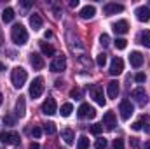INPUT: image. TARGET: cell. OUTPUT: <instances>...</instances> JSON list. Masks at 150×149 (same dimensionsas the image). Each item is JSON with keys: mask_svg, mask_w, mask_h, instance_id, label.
<instances>
[{"mask_svg": "<svg viewBox=\"0 0 150 149\" xmlns=\"http://www.w3.org/2000/svg\"><path fill=\"white\" fill-rule=\"evenodd\" d=\"M11 39H12V42L18 44V46L26 44V42H28V32H26V28H25L23 25H19V23L14 25L12 30H11Z\"/></svg>", "mask_w": 150, "mask_h": 149, "instance_id": "cell-1", "label": "cell"}, {"mask_svg": "<svg viewBox=\"0 0 150 149\" xmlns=\"http://www.w3.org/2000/svg\"><path fill=\"white\" fill-rule=\"evenodd\" d=\"M26 79H28V74H26V70H25L23 67L12 69V72H11V81H12V86H14V88H23L25 82H26Z\"/></svg>", "mask_w": 150, "mask_h": 149, "instance_id": "cell-2", "label": "cell"}, {"mask_svg": "<svg viewBox=\"0 0 150 149\" xmlns=\"http://www.w3.org/2000/svg\"><path fill=\"white\" fill-rule=\"evenodd\" d=\"M0 142L18 146V144L21 142V137H19L18 132H2V133H0Z\"/></svg>", "mask_w": 150, "mask_h": 149, "instance_id": "cell-3", "label": "cell"}, {"mask_svg": "<svg viewBox=\"0 0 150 149\" xmlns=\"http://www.w3.org/2000/svg\"><path fill=\"white\" fill-rule=\"evenodd\" d=\"M44 93V79L42 77H35L30 84V97L32 98H38Z\"/></svg>", "mask_w": 150, "mask_h": 149, "instance_id": "cell-4", "label": "cell"}, {"mask_svg": "<svg viewBox=\"0 0 150 149\" xmlns=\"http://www.w3.org/2000/svg\"><path fill=\"white\" fill-rule=\"evenodd\" d=\"M91 97L94 98V102L98 104V105H105L107 104V98H105V95H103V88L101 86H98V84H94V86H91Z\"/></svg>", "mask_w": 150, "mask_h": 149, "instance_id": "cell-5", "label": "cell"}, {"mask_svg": "<svg viewBox=\"0 0 150 149\" xmlns=\"http://www.w3.org/2000/svg\"><path fill=\"white\" fill-rule=\"evenodd\" d=\"M119 111H120V117H122L124 121H127V119L133 116L134 107H133V104H131L129 100H122V102H120V105H119Z\"/></svg>", "mask_w": 150, "mask_h": 149, "instance_id": "cell-6", "label": "cell"}, {"mask_svg": "<svg viewBox=\"0 0 150 149\" xmlns=\"http://www.w3.org/2000/svg\"><path fill=\"white\" fill-rule=\"evenodd\" d=\"M56 111H58L56 100H54L52 97H47V98H45V102L42 104V112H44L45 116H52V114H56Z\"/></svg>", "mask_w": 150, "mask_h": 149, "instance_id": "cell-7", "label": "cell"}, {"mask_svg": "<svg viewBox=\"0 0 150 149\" xmlns=\"http://www.w3.org/2000/svg\"><path fill=\"white\" fill-rule=\"evenodd\" d=\"M49 69H51L52 72H63V70L67 69V58H65L63 54H61V56H56V58L51 62Z\"/></svg>", "mask_w": 150, "mask_h": 149, "instance_id": "cell-8", "label": "cell"}, {"mask_svg": "<svg viewBox=\"0 0 150 149\" xmlns=\"http://www.w3.org/2000/svg\"><path fill=\"white\" fill-rule=\"evenodd\" d=\"M79 117L80 119H84V117H89V119H93L94 116H96V111H94V107H91L89 104H82L80 107H79Z\"/></svg>", "mask_w": 150, "mask_h": 149, "instance_id": "cell-9", "label": "cell"}, {"mask_svg": "<svg viewBox=\"0 0 150 149\" xmlns=\"http://www.w3.org/2000/svg\"><path fill=\"white\" fill-rule=\"evenodd\" d=\"M131 97L140 104V105H145L149 100H147V91L143 90V88H134L133 91H131Z\"/></svg>", "mask_w": 150, "mask_h": 149, "instance_id": "cell-10", "label": "cell"}, {"mask_svg": "<svg viewBox=\"0 0 150 149\" xmlns=\"http://www.w3.org/2000/svg\"><path fill=\"white\" fill-rule=\"evenodd\" d=\"M122 70H124V62H122V58H119V56H115L112 60V63H110V74L112 75H119L122 74Z\"/></svg>", "mask_w": 150, "mask_h": 149, "instance_id": "cell-11", "label": "cell"}, {"mask_svg": "<svg viewBox=\"0 0 150 149\" xmlns=\"http://www.w3.org/2000/svg\"><path fill=\"white\" fill-rule=\"evenodd\" d=\"M134 14H136V19H138V21H142V23L150 21V7H147V5L138 7V9L134 11Z\"/></svg>", "mask_w": 150, "mask_h": 149, "instance_id": "cell-12", "label": "cell"}, {"mask_svg": "<svg viewBox=\"0 0 150 149\" xmlns=\"http://www.w3.org/2000/svg\"><path fill=\"white\" fill-rule=\"evenodd\" d=\"M112 30H113L115 35H124V34H127L129 25H127L126 19H120V21H115V23L112 25Z\"/></svg>", "mask_w": 150, "mask_h": 149, "instance_id": "cell-13", "label": "cell"}, {"mask_svg": "<svg viewBox=\"0 0 150 149\" xmlns=\"http://www.w3.org/2000/svg\"><path fill=\"white\" fill-rule=\"evenodd\" d=\"M143 54L140 53V51H133L131 54H129V63H131V67H134V69H140L142 65H143Z\"/></svg>", "mask_w": 150, "mask_h": 149, "instance_id": "cell-14", "label": "cell"}, {"mask_svg": "<svg viewBox=\"0 0 150 149\" xmlns=\"http://www.w3.org/2000/svg\"><path fill=\"white\" fill-rule=\"evenodd\" d=\"M30 63H32V67H33V69H37V70L44 69V65H45L44 56H42V54H38V53H32V54H30Z\"/></svg>", "mask_w": 150, "mask_h": 149, "instance_id": "cell-15", "label": "cell"}, {"mask_svg": "<svg viewBox=\"0 0 150 149\" xmlns=\"http://www.w3.org/2000/svg\"><path fill=\"white\" fill-rule=\"evenodd\" d=\"M103 125H105L108 130H113V128L117 126V117H115V114H113L112 111L105 112V116H103Z\"/></svg>", "mask_w": 150, "mask_h": 149, "instance_id": "cell-16", "label": "cell"}, {"mask_svg": "<svg viewBox=\"0 0 150 149\" xmlns=\"http://www.w3.org/2000/svg\"><path fill=\"white\" fill-rule=\"evenodd\" d=\"M124 11V5L122 4H107L103 7V12L107 16H112V14H117V12H122Z\"/></svg>", "mask_w": 150, "mask_h": 149, "instance_id": "cell-17", "label": "cell"}, {"mask_svg": "<svg viewBox=\"0 0 150 149\" xmlns=\"http://www.w3.org/2000/svg\"><path fill=\"white\" fill-rule=\"evenodd\" d=\"M94 14H96V7L94 5H84L80 9V18L82 19H93Z\"/></svg>", "mask_w": 150, "mask_h": 149, "instance_id": "cell-18", "label": "cell"}, {"mask_svg": "<svg viewBox=\"0 0 150 149\" xmlns=\"http://www.w3.org/2000/svg\"><path fill=\"white\" fill-rule=\"evenodd\" d=\"M61 137H63V140H65V144H68V146H72L75 140V133L72 128H65L63 132H61Z\"/></svg>", "mask_w": 150, "mask_h": 149, "instance_id": "cell-19", "label": "cell"}, {"mask_svg": "<svg viewBox=\"0 0 150 149\" xmlns=\"http://www.w3.org/2000/svg\"><path fill=\"white\" fill-rule=\"evenodd\" d=\"M107 93L110 98H117V95H119V82L117 81H110L107 84Z\"/></svg>", "mask_w": 150, "mask_h": 149, "instance_id": "cell-20", "label": "cell"}, {"mask_svg": "<svg viewBox=\"0 0 150 149\" xmlns=\"http://www.w3.org/2000/svg\"><path fill=\"white\" fill-rule=\"evenodd\" d=\"M16 114L19 117H23L26 114V100H25V97H19V100L16 102Z\"/></svg>", "mask_w": 150, "mask_h": 149, "instance_id": "cell-21", "label": "cell"}, {"mask_svg": "<svg viewBox=\"0 0 150 149\" xmlns=\"http://www.w3.org/2000/svg\"><path fill=\"white\" fill-rule=\"evenodd\" d=\"M42 25H44V21H42L40 14H35V12H33V14L30 16V27H32L33 30H40Z\"/></svg>", "mask_w": 150, "mask_h": 149, "instance_id": "cell-22", "label": "cell"}, {"mask_svg": "<svg viewBox=\"0 0 150 149\" xmlns=\"http://www.w3.org/2000/svg\"><path fill=\"white\" fill-rule=\"evenodd\" d=\"M12 19H14V11H12L11 7H7V9L2 12V21H4V23H11Z\"/></svg>", "mask_w": 150, "mask_h": 149, "instance_id": "cell-23", "label": "cell"}, {"mask_svg": "<svg viewBox=\"0 0 150 149\" xmlns=\"http://www.w3.org/2000/svg\"><path fill=\"white\" fill-rule=\"evenodd\" d=\"M40 51H42V54H45V56H52V54H54V47H52L51 44H45V42H40Z\"/></svg>", "mask_w": 150, "mask_h": 149, "instance_id": "cell-24", "label": "cell"}, {"mask_svg": "<svg viewBox=\"0 0 150 149\" xmlns=\"http://www.w3.org/2000/svg\"><path fill=\"white\" fill-rule=\"evenodd\" d=\"M140 44L145 47H150V30H145L140 34Z\"/></svg>", "mask_w": 150, "mask_h": 149, "instance_id": "cell-25", "label": "cell"}, {"mask_svg": "<svg viewBox=\"0 0 150 149\" xmlns=\"http://www.w3.org/2000/svg\"><path fill=\"white\" fill-rule=\"evenodd\" d=\"M89 148V139L86 135H80L77 140V149H87Z\"/></svg>", "mask_w": 150, "mask_h": 149, "instance_id": "cell-26", "label": "cell"}, {"mask_svg": "<svg viewBox=\"0 0 150 149\" xmlns=\"http://www.w3.org/2000/svg\"><path fill=\"white\" fill-rule=\"evenodd\" d=\"M72 112H74V105H72V104H63V105H61V116H63V117H68Z\"/></svg>", "mask_w": 150, "mask_h": 149, "instance_id": "cell-27", "label": "cell"}, {"mask_svg": "<svg viewBox=\"0 0 150 149\" xmlns=\"http://www.w3.org/2000/svg\"><path fill=\"white\" fill-rule=\"evenodd\" d=\"M44 130H45L47 135H54V133H56V125H54V123H45V125H44Z\"/></svg>", "mask_w": 150, "mask_h": 149, "instance_id": "cell-28", "label": "cell"}, {"mask_svg": "<svg viewBox=\"0 0 150 149\" xmlns=\"http://www.w3.org/2000/svg\"><path fill=\"white\" fill-rule=\"evenodd\" d=\"M4 123H5L7 126H14V123H16V117H14L12 114H4Z\"/></svg>", "mask_w": 150, "mask_h": 149, "instance_id": "cell-29", "label": "cell"}, {"mask_svg": "<svg viewBox=\"0 0 150 149\" xmlns=\"http://www.w3.org/2000/svg\"><path fill=\"white\" fill-rule=\"evenodd\" d=\"M107 148V139L105 137H98V140L94 142V149H105Z\"/></svg>", "mask_w": 150, "mask_h": 149, "instance_id": "cell-30", "label": "cell"}, {"mask_svg": "<svg viewBox=\"0 0 150 149\" xmlns=\"http://www.w3.org/2000/svg\"><path fill=\"white\" fill-rule=\"evenodd\" d=\"M96 63H98V67H105V65H107V54H105V53L98 54V56H96Z\"/></svg>", "mask_w": 150, "mask_h": 149, "instance_id": "cell-31", "label": "cell"}, {"mask_svg": "<svg viewBox=\"0 0 150 149\" xmlns=\"http://www.w3.org/2000/svg\"><path fill=\"white\" fill-rule=\"evenodd\" d=\"M126 46H127V40H126V39H117V40H115V47H117L119 51L126 49Z\"/></svg>", "mask_w": 150, "mask_h": 149, "instance_id": "cell-32", "label": "cell"}, {"mask_svg": "<svg viewBox=\"0 0 150 149\" xmlns=\"http://www.w3.org/2000/svg\"><path fill=\"white\" fill-rule=\"evenodd\" d=\"M91 132H93L94 135H100V133L103 132V125H100V123H96V125H93V126H91Z\"/></svg>", "mask_w": 150, "mask_h": 149, "instance_id": "cell-33", "label": "cell"}, {"mask_svg": "<svg viewBox=\"0 0 150 149\" xmlns=\"http://www.w3.org/2000/svg\"><path fill=\"white\" fill-rule=\"evenodd\" d=\"M100 44H101L103 47H107V46L110 44V37H108L107 34H101V35H100Z\"/></svg>", "mask_w": 150, "mask_h": 149, "instance_id": "cell-34", "label": "cell"}, {"mask_svg": "<svg viewBox=\"0 0 150 149\" xmlns=\"http://www.w3.org/2000/svg\"><path fill=\"white\" fill-rule=\"evenodd\" d=\"M70 97L75 98V100H77V98H80V97H82V90H80V88H74V90L70 91Z\"/></svg>", "mask_w": 150, "mask_h": 149, "instance_id": "cell-35", "label": "cell"}, {"mask_svg": "<svg viewBox=\"0 0 150 149\" xmlns=\"http://www.w3.org/2000/svg\"><path fill=\"white\" fill-rule=\"evenodd\" d=\"M147 119H149V117H142V121H136L131 128H133V130H142V128H143V123H145Z\"/></svg>", "mask_w": 150, "mask_h": 149, "instance_id": "cell-36", "label": "cell"}, {"mask_svg": "<svg viewBox=\"0 0 150 149\" xmlns=\"http://www.w3.org/2000/svg\"><path fill=\"white\" fill-rule=\"evenodd\" d=\"M113 149H124V140L122 139H115L113 140Z\"/></svg>", "mask_w": 150, "mask_h": 149, "instance_id": "cell-37", "label": "cell"}, {"mask_svg": "<svg viewBox=\"0 0 150 149\" xmlns=\"http://www.w3.org/2000/svg\"><path fill=\"white\" fill-rule=\"evenodd\" d=\"M145 79H147V75L142 74V72H138V74L134 75V81H136V82H145Z\"/></svg>", "mask_w": 150, "mask_h": 149, "instance_id": "cell-38", "label": "cell"}, {"mask_svg": "<svg viewBox=\"0 0 150 149\" xmlns=\"http://www.w3.org/2000/svg\"><path fill=\"white\" fill-rule=\"evenodd\" d=\"M32 135H33L35 139H38V137L42 135V130H40V126H33V130H32Z\"/></svg>", "mask_w": 150, "mask_h": 149, "instance_id": "cell-39", "label": "cell"}, {"mask_svg": "<svg viewBox=\"0 0 150 149\" xmlns=\"http://www.w3.org/2000/svg\"><path fill=\"white\" fill-rule=\"evenodd\" d=\"M131 148H133V149H138V148H140V144H138V139H134V137L131 139Z\"/></svg>", "mask_w": 150, "mask_h": 149, "instance_id": "cell-40", "label": "cell"}, {"mask_svg": "<svg viewBox=\"0 0 150 149\" xmlns=\"http://www.w3.org/2000/svg\"><path fill=\"white\" fill-rule=\"evenodd\" d=\"M30 149H40V146H38L37 142H32V144H30Z\"/></svg>", "mask_w": 150, "mask_h": 149, "instance_id": "cell-41", "label": "cell"}, {"mask_svg": "<svg viewBox=\"0 0 150 149\" xmlns=\"http://www.w3.org/2000/svg\"><path fill=\"white\" fill-rule=\"evenodd\" d=\"M77 5H79V0H72L70 2V7H77Z\"/></svg>", "mask_w": 150, "mask_h": 149, "instance_id": "cell-42", "label": "cell"}, {"mask_svg": "<svg viewBox=\"0 0 150 149\" xmlns=\"http://www.w3.org/2000/svg\"><path fill=\"white\" fill-rule=\"evenodd\" d=\"M44 37L49 39V37H52V34H51V32H45V34H44Z\"/></svg>", "mask_w": 150, "mask_h": 149, "instance_id": "cell-43", "label": "cell"}, {"mask_svg": "<svg viewBox=\"0 0 150 149\" xmlns=\"http://www.w3.org/2000/svg\"><path fill=\"white\" fill-rule=\"evenodd\" d=\"M143 149H150V140H147V142H145V148Z\"/></svg>", "mask_w": 150, "mask_h": 149, "instance_id": "cell-44", "label": "cell"}, {"mask_svg": "<svg viewBox=\"0 0 150 149\" xmlns=\"http://www.w3.org/2000/svg\"><path fill=\"white\" fill-rule=\"evenodd\" d=\"M2 70H5V65H4V63L0 62V72H2Z\"/></svg>", "mask_w": 150, "mask_h": 149, "instance_id": "cell-45", "label": "cell"}, {"mask_svg": "<svg viewBox=\"0 0 150 149\" xmlns=\"http://www.w3.org/2000/svg\"><path fill=\"white\" fill-rule=\"evenodd\" d=\"M0 104H2V95H0Z\"/></svg>", "mask_w": 150, "mask_h": 149, "instance_id": "cell-46", "label": "cell"}]
</instances>
